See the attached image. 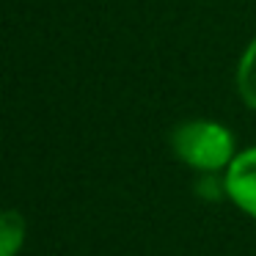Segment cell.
<instances>
[{
  "label": "cell",
  "instance_id": "3",
  "mask_svg": "<svg viewBox=\"0 0 256 256\" xmlns=\"http://www.w3.org/2000/svg\"><path fill=\"white\" fill-rule=\"evenodd\" d=\"M234 86H237V94L242 100V105L256 110V36L248 42V47L242 50V56L237 61Z\"/></svg>",
  "mask_w": 256,
  "mask_h": 256
},
{
  "label": "cell",
  "instance_id": "4",
  "mask_svg": "<svg viewBox=\"0 0 256 256\" xmlns=\"http://www.w3.org/2000/svg\"><path fill=\"white\" fill-rule=\"evenodd\" d=\"M25 242V220L17 210H6L0 215V256H17Z\"/></svg>",
  "mask_w": 256,
  "mask_h": 256
},
{
  "label": "cell",
  "instance_id": "2",
  "mask_svg": "<svg viewBox=\"0 0 256 256\" xmlns=\"http://www.w3.org/2000/svg\"><path fill=\"white\" fill-rule=\"evenodd\" d=\"M223 190L237 210L256 220V146L237 152L232 166L223 171Z\"/></svg>",
  "mask_w": 256,
  "mask_h": 256
},
{
  "label": "cell",
  "instance_id": "1",
  "mask_svg": "<svg viewBox=\"0 0 256 256\" xmlns=\"http://www.w3.org/2000/svg\"><path fill=\"white\" fill-rule=\"evenodd\" d=\"M171 149L184 166L201 174L226 171L237 157L234 132L212 118H188L171 130Z\"/></svg>",
  "mask_w": 256,
  "mask_h": 256
}]
</instances>
